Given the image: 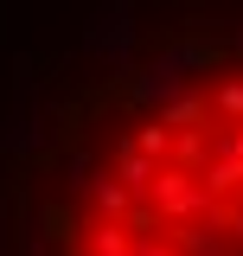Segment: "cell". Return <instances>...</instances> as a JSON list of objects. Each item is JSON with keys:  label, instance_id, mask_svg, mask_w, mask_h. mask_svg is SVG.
<instances>
[{"label": "cell", "instance_id": "1", "mask_svg": "<svg viewBox=\"0 0 243 256\" xmlns=\"http://www.w3.org/2000/svg\"><path fill=\"white\" fill-rule=\"evenodd\" d=\"M6 230L13 256H243V13L77 77L6 173Z\"/></svg>", "mask_w": 243, "mask_h": 256}]
</instances>
